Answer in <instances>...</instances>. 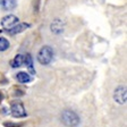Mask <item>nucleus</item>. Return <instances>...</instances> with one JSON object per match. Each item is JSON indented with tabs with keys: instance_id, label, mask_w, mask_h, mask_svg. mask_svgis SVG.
<instances>
[{
	"instance_id": "f03ea898",
	"label": "nucleus",
	"mask_w": 127,
	"mask_h": 127,
	"mask_svg": "<svg viewBox=\"0 0 127 127\" xmlns=\"http://www.w3.org/2000/svg\"><path fill=\"white\" fill-rule=\"evenodd\" d=\"M37 61L43 66H47L52 61L53 58V50L49 45H43L37 52Z\"/></svg>"
},
{
	"instance_id": "f257e3e1",
	"label": "nucleus",
	"mask_w": 127,
	"mask_h": 127,
	"mask_svg": "<svg viewBox=\"0 0 127 127\" xmlns=\"http://www.w3.org/2000/svg\"><path fill=\"white\" fill-rule=\"evenodd\" d=\"M60 119L61 123L67 127H77L79 125V123H81L78 115L75 111L69 110V109H66V110H64L61 112Z\"/></svg>"
},
{
	"instance_id": "423d86ee",
	"label": "nucleus",
	"mask_w": 127,
	"mask_h": 127,
	"mask_svg": "<svg viewBox=\"0 0 127 127\" xmlns=\"http://www.w3.org/2000/svg\"><path fill=\"white\" fill-rule=\"evenodd\" d=\"M64 30H65V23H64V21H61L59 18H56L51 22L50 31L52 32L53 34H57V35L61 34L64 32Z\"/></svg>"
},
{
	"instance_id": "ddd939ff",
	"label": "nucleus",
	"mask_w": 127,
	"mask_h": 127,
	"mask_svg": "<svg viewBox=\"0 0 127 127\" xmlns=\"http://www.w3.org/2000/svg\"><path fill=\"white\" fill-rule=\"evenodd\" d=\"M3 126H5V127H23V126H24V124H22V123L6 122V123H3Z\"/></svg>"
},
{
	"instance_id": "1a4fd4ad",
	"label": "nucleus",
	"mask_w": 127,
	"mask_h": 127,
	"mask_svg": "<svg viewBox=\"0 0 127 127\" xmlns=\"http://www.w3.org/2000/svg\"><path fill=\"white\" fill-rule=\"evenodd\" d=\"M16 79L18 81L22 84H27L32 81V77L29 73H25V71H19L16 74Z\"/></svg>"
},
{
	"instance_id": "4468645a",
	"label": "nucleus",
	"mask_w": 127,
	"mask_h": 127,
	"mask_svg": "<svg viewBox=\"0 0 127 127\" xmlns=\"http://www.w3.org/2000/svg\"><path fill=\"white\" fill-rule=\"evenodd\" d=\"M2 99H3V95H2V93L0 92V102H1V101H2Z\"/></svg>"
},
{
	"instance_id": "20e7f679",
	"label": "nucleus",
	"mask_w": 127,
	"mask_h": 127,
	"mask_svg": "<svg viewBox=\"0 0 127 127\" xmlns=\"http://www.w3.org/2000/svg\"><path fill=\"white\" fill-rule=\"evenodd\" d=\"M114 100L118 104H125L127 101V90L126 86L124 85H119L115 89L114 91Z\"/></svg>"
},
{
	"instance_id": "0eeeda50",
	"label": "nucleus",
	"mask_w": 127,
	"mask_h": 127,
	"mask_svg": "<svg viewBox=\"0 0 127 127\" xmlns=\"http://www.w3.org/2000/svg\"><path fill=\"white\" fill-rule=\"evenodd\" d=\"M31 26L29 23H17L14 27H11L10 30H7V32L9 33L10 35H15V34H19L22 33L23 31L27 30L29 27Z\"/></svg>"
},
{
	"instance_id": "7ed1b4c3",
	"label": "nucleus",
	"mask_w": 127,
	"mask_h": 127,
	"mask_svg": "<svg viewBox=\"0 0 127 127\" xmlns=\"http://www.w3.org/2000/svg\"><path fill=\"white\" fill-rule=\"evenodd\" d=\"M10 114L15 118H24L26 117V110L24 108L23 102L21 101H13L10 104Z\"/></svg>"
},
{
	"instance_id": "9d476101",
	"label": "nucleus",
	"mask_w": 127,
	"mask_h": 127,
	"mask_svg": "<svg viewBox=\"0 0 127 127\" xmlns=\"http://www.w3.org/2000/svg\"><path fill=\"white\" fill-rule=\"evenodd\" d=\"M0 3L2 6L3 10H13L16 7V0H0Z\"/></svg>"
},
{
	"instance_id": "9b49d317",
	"label": "nucleus",
	"mask_w": 127,
	"mask_h": 127,
	"mask_svg": "<svg viewBox=\"0 0 127 127\" xmlns=\"http://www.w3.org/2000/svg\"><path fill=\"white\" fill-rule=\"evenodd\" d=\"M24 65V56L23 55H16L14 60L11 61V66L14 68H18V67H22Z\"/></svg>"
},
{
	"instance_id": "f8f14e48",
	"label": "nucleus",
	"mask_w": 127,
	"mask_h": 127,
	"mask_svg": "<svg viewBox=\"0 0 127 127\" xmlns=\"http://www.w3.org/2000/svg\"><path fill=\"white\" fill-rule=\"evenodd\" d=\"M9 41H8L7 39H5V37L0 36V52H3V51H6L9 48Z\"/></svg>"
},
{
	"instance_id": "39448f33",
	"label": "nucleus",
	"mask_w": 127,
	"mask_h": 127,
	"mask_svg": "<svg viewBox=\"0 0 127 127\" xmlns=\"http://www.w3.org/2000/svg\"><path fill=\"white\" fill-rule=\"evenodd\" d=\"M17 23H19V19L17 16L15 15H6L5 17H2L1 18V22H0V24H1V26L3 27V29H6V31L7 30H10L11 27H14Z\"/></svg>"
},
{
	"instance_id": "6e6552de",
	"label": "nucleus",
	"mask_w": 127,
	"mask_h": 127,
	"mask_svg": "<svg viewBox=\"0 0 127 127\" xmlns=\"http://www.w3.org/2000/svg\"><path fill=\"white\" fill-rule=\"evenodd\" d=\"M24 65L27 67L29 71L31 73V75L35 74V69H34V65H33V59H32V56L30 53H26L24 56Z\"/></svg>"
}]
</instances>
